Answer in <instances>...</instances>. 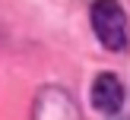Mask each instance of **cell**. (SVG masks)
<instances>
[{
  "label": "cell",
  "instance_id": "obj_3",
  "mask_svg": "<svg viewBox=\"0 0 130 120\" xmlns=\"http://www.w3.org/2000/svg\"><path fill=\"white\" fill-rule=\"evenodd\" d=\"M92 104L102 114H118L121 111V104H124V85L118 82L114 73L95 76V82H92Z\"/></svg>",
  "mask_w": 130,
  "mask_h": 120
},
{
  "label": "cell",
  "instance_id": "obj_1",
  "mask_svg": "<svg viewBox=\"0 0 130 120\" xmlns=\"http://www.w3.org/2000/svg\"><path fill=\"white\" fill-rule=\"evenodd\" d=\"M92 29L108 51H124L127 44V16L118 0H95L92 3Z\"/></svg>",
  "mask_w": 130,
  "mask_h": 120
},
{
  "label": "cell",
  "instance_id": "obj_2",
  "mask_svg": "<svg viewBox=\"0 0 130 120\" xmlns=\"http://www.w3.org/2000/svg\"><path fill=\"white\" fill-rule=\"evenodd\" d=\"M35 120H79V111L73 107L67 92L44 88L35 101Z\"/></svg>",
  "mask_w": 130,
  "mask_h": 120
}]
</instances>
